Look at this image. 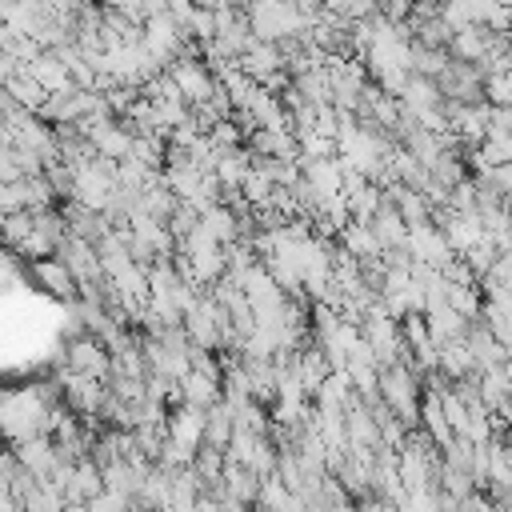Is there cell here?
Segmentation results:
<instances>
[{
	"label": "cell",
	"mask_w": 512,
	"mask_h": 512,
	"mask_svg": "<svg viewBox=\"0 0 512 512\" xmlns=\"http://www.w3.org/2000/svg\"><path fill=\"white\" fill-rule=\"evenodd\" d=\"M168 76L176 80V88H180V96L188 104H200V100H208L216 92V72L204 60H196V52H180L168 64Z\"/></svg>",
	"instance_id": "cell-1"
},
{
	"label": "cell",
	"mask_w": 512,
	"mask_h": 512,
	"mask_svg": "<svg viewBox=\"0 0 512 512\" xmlns=\"http://www.w3.org/2000/svg\"><path fill=\"white\" fill-rule=\"evenodd\" d=\"M204 424H208V408L180 400V408L168 416V440H176L180 448H200L204 444Z\"/></svg>",
	"instance_id": "cell-2"
},
{
	"label": "cell",
	"mask_w": 512,
	"mask_h": 512,
	"mask_svg": "<svg viewBox=\"0 0 512 512\" xmlns=\"http://www.w3.org/2000/svg\"><path fill=\"white\" fill-rule=\"evenodd\" d=\"M28 276H36V284L40 288H48L52 296H64V300H72L76 296V276H72V268L52 252V256H40V260H32L28 264Z\"/></svg>",
	"instance_id": "cell-3"
},
{
	"label": "cell",
	"mask_w": 512,
	"mask_h": 512,
	"mask_svg": "<svg viewBox=\"0 0 512 512\" xmlns=\"http://www.w3.org/2000/svg\"><path fill=\"white\" fill-rule=\"evenodd\" d=\"M484 96L492 104H512V68H488L484 72Z\"/></svg>",
	"instance_id": "cell-4"
}]
</instances>
